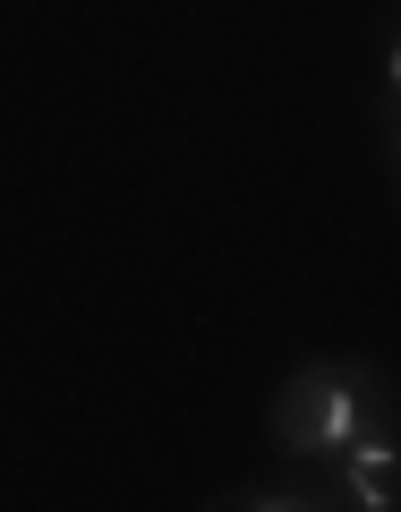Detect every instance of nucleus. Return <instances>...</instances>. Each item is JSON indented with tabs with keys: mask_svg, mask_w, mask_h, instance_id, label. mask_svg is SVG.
<instances>
[{
	"mask_svg": "<svg viewBox=\"0 0 401 512\" xmlns=\"http://www.w3.org/2000/svg\"><path fill=\"white\" fill-rule=\"evenodd\" d=\"M274 427L291 453H350V436H367V393L350 367H299L291 384H282L274 402Z\"/></svg>",
	"mask_w": 401,
	"mask_h": 512,
	"instance_id": "obj_1",
	"label": "nucleus"
},
{
	"mask_svg": "<svg viewBox=\"0 0 401 512\" xmlns=\"http://www.w3.org/2000/svg\"><path fill=\"white\" fill-rule=\"evenodd\" d=\"M350 495H359V504L367 512H384V504H393V495H384V478H393V461H401V444L393 436H350Z\"/></svg>",
	"mask_w": 401,
	"mask_h": 512,
	"instance_id": "obj_2",
	"label": "nucleus"
},
{
	"mask_svg": "<svg viewBox=\"0 0 401 512\" xmlns=\"http://www.w3.org/2000/svg\"><path fill=\"white\" fill-rule=\"evenodd\" d=\"M393 77H401V52H393Z\"/></svg>",
	"mask_w": 401,
	"mask_h": 512,
	"instance_id": "obj_3",
	"label": "nucleus"
}]
</instances>
